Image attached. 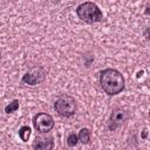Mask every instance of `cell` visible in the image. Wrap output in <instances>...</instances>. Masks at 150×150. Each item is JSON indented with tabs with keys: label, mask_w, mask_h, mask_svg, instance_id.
<instances>
[{
	"label": "cell",
	"mask_w": 150,
	"mask_h": 150,
	"mask_svg": "<svg viewBox=\"0 0 150 150\" xmlns=\"http://www.w3.org/2000/svg\"><path fill=\"white\" fill-rule=\"evenodd\" d=\"M33 125L39 134H47L54 128V118L47 112H38L33 117Z\"/></svg>",
	"instance_id": "obj_4"
},
{
	"label": "cell",
	"mask_w": 150,
	"mask_h": 150,
	"mask_svg": "<svg viewBox=\"0 0 150 150\" xmlns=\"http://www.w3.org/2000/svg\"><path fill=\"white\" fill-rule=\"evenodd\" d=\"M76 101L70 95H61L54 103L55 111L62 117H71L76 111Z\"/></svg>",
	"instance_id": "obj_3"
},
{
	"label": "cell",
	"mask_w": 150,
	"mask_h": 150,
	"mask_svg": "<svg viewBox=\"0 0 150 150\" xmlns=\"http://www.w3.org/2000/svg\"><path fill=\"white\" fill-rule=\"evenodd\" d=\"M146 136H148V130L146 128H144L142 131V139H146Z\"/></svg>",
	"instance_id": "obj_12"
},
{
	"label": "cell",
	"mask_w": 150,
	"mask_h": 150,
	"mask_svg": "<svg viewBox=\"0 0 150 150\" xmlns=\"http://www.w3.org/2000/svg\"><path fill=\"white\" fill-rule=\"evenodd\" d=\"M55 145L54 137L48 135V136H36L32 146L33 150H53Z\"/></svg>",
	"instance_id": "obj_7"
},
{
	"label": "cell",
	"mask_w": 150,
	"mask_h": 150,
	"mask_svg": "<svg viewBox=\"0 0 150 150\" xmlns=\"http://www.w3.org/2000/svg\"><path fill=\"white\" fill-rule=\"evenodd\" d=\"M124 77L117 69L107 68L100 73V86L103 91L110 96L122 93V90L124 89Z\"/></svg>",
	"instance_id": "obj_1"
},
{
	"label": "cell",
	"mask_w": 150,
	"mask_h": 150,
	"mask_svg": "<svg viewBox=\"0 0 150 150\" xmlns=\"http://www.w3.org/2000/svg\"><path fill=\"white\" fill-rule=\"evenodd\" d=\"M77 143H79L77 135H76L75 132L69 134V135H68V137H67V144H68L69 146H75Z\"/></svg>",
	"instance_id": "obj_11"
},
{
	"label": "cell",
	"mask_w": 150,
	"mask_h": 150,
	"mask_svg": "<svg viewBox=\"0 0 150 150\" xmlns=\"http://www.w3.org/2000/svg\"><path fill=\"white\" fill-rule=\"evenodd\" d=\"M77 138L82 144H89L90 143V130L88 128H82L79 131Z\"/></svg>",
	"instance_id": "obj_8"
},
{
	"label": "cell",
	"mask_w": 150,
	"mask_h": 150,
	"mask_svg": "<svg viewBox=\"0 0 150 150\" xmlns=\"http://www.w3.org/2000/svg\"><path fill=\"white\" fill-rule=\"evenodd\" d=\"M76 14L79 19H81L84 22L88 23H94V22H101L103 20V13L100 9V7L91 2V1H86L80 4L76 7Z\"/></svg>",
	"instance_id": "obj_2"
},
{
	"label": "cell",
	"mask_w": 150,
	"mask_h": 150,
	"mask_svg": "<svg viewBox=\"0 0 150 150\" xmlns=\"http://www.w3.org/2000/svg\"><path fill=\"white\" fill-rule=\"evenodd\" d=\"M129 118V112L121 107H117L115 109H112L111 114H110V118H109V129L111 131L116 130L118 127H121L127 120Z\"/></svg>",
	"instance_id": "obj_6"
},
{
	"label": "cell",
	"mask_w": 150,
	"mask_h": 150,
	"mask_svg": "<svg viewBox=\"0 0 150 150\" xmlns=\"http://www.w3.org/2000/svg\"><path fill=\"white\" fill-rule=\"evenodd\" d=\"M19 100H13L9 104H7L5 107V112L6 114H12V112H15L18 109H19Z\"/></svg>",
	"instance_id": "obj_10"
},
{
	"label": "cell",
	"mask_w": 150,
	"mask_h": 150,
	"mask_svg": "<svg viewBox=\"0 0 150 150\" xmlns=\"http://www.w3.org/2000/svg\"><path fill=\"white\" fill-rule=\"evenodd\" d=\"M18 134H19V137H20V139H21L22 142H27V141L29 139V137H30L32 130H30V128H29L28 125H22V127L19 129Z\"/></svg>",
	"instance_id": "obj_9"
},
{
	"label": "cell",
	"mask_w": 150,
	"mask_h": 150,
	"mask_svg": "<svg viewBox=\"0 0 150 150\" xmlns=\"http://www.w3.org/2000/svg\"><path fill=\"white\" fill-rule=\"evenodd\" d=\"M145 38H146V39H148V28H146V29H145Z\"/></svg>",
	"instance_id": "obj_13"
},
{
	"label": "cell",
	"mask_w": 150,
	"mask_h": 150,
	"mask_svg": "<svg viewBox=\"0 0 150 150\" xmlns=\"http://www.w3.org/2000/svg\"><path fill=\"white\" fill-rule=\"evenodd\" d=\"M46 75H47L46 69L42 66H36V67H33L32 69H29L27 73H25L21 81L29 86H36L45 81Z\"/></svg>",
	"instance_id": "obj_5"
}]
</instances>
